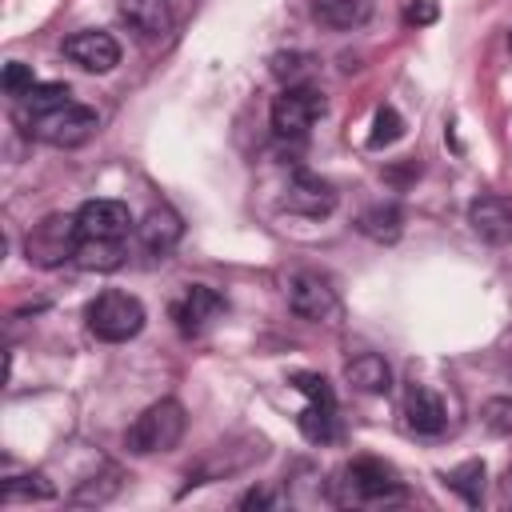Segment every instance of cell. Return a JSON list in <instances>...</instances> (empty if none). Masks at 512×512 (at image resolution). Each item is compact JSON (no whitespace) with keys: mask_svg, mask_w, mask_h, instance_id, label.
<instances>
[{"mask_svg":"<svg viewBox=\"0 0 512 512\" xmlns=\"http://www.w3.org/2000/svg\"><path fill=\"white\" fill-rule=\"evenodd\" d=\"M76 264L88 272H112L124 264V240H80Z\"/></svg>","mask_w":512,"mask_h":512,"instance_id":"18","label":"cell"},{"mask_svg":"<svg viewBox=\"0 0 512 512\" xmlns=\"http://www.w3.org/2000/svg\"><path fill=\"white\" fill-rule=\"evenodd\" d=\"M180 436H184V408H180L176 400H156V404H148V408L132 420L124 444H128V452H136V456H152V452L176 448Z\"/></svg>","mask_w":512,"mask_h":512,"instance_id":"1","label":"cell"},{"mask_svg":"<svg viewBox=\"0 0 512 512\" xmlns=\"http://www.w3.org/2000/svg\"><path fill=\"white\" fill-rule=\"evenodd\" d=\"M468 220H472V228H476L484 240L500 244V240L512 236V200H504V196H480V200L472 204Z\"/></svg>","mask_w":512,"mask_h":512,"instance_id":"12","label":"cell"},{"mask_svg":"<svg viewBox=\"0 0 512 512\" xmlns=\"http://www.w3.org/2000/svg\"><path fill=\"white\" fill-rule=\"evenodd\" d=\"M288 308L296 312V316H304V320H328L332 312H336V292L320 280V276H312V272H296L292 280H288Z\"/></svg>","mask_w":512,"mask_h":512,"instance_id":"9","label":"cell"},{"mask_svg":"<svg viewBox=\"0 0 512 512\" xmlns=\"http://www.w3.org/2000/svg\"><path fill=\"white\" fill-rule=\"evenodd\" d=\"M120 16H124V24H128L136 36H144V40L164 36L168 24H172L164 0H120Z\"/></svg>","mask_w":512,"mask_h":512,"instance_id":"14","label":"cell"},{"mask_svg":"<svg viewBox=\"0 0 512 512\" xmlns=\"http://www.w3.org/2000/svg\"><path fill=\"white\" fill-rule=\"evenodd\" d=\"M240 504H244V508H260V504H268V492H248Z\"/></svg>","mask_w":512,"mask_h":512,"instance_id":"29","label":"cell"},{"mask_svg":"<svg viewBox=\"0 0 512 512\" xmlns=\"http://www.w3.org/2000/svg\"><path fill=\"white\" fill-rule=\"evenodd\" d=\"M32 88H36V80H32V68H28V64H20V60H12V64L4 68V92L24 100Z\"/></svg>","mask_w":512,"mask_h":512,"instance_id":"26","label":"cell"},{"mask_svg":"<svg viewBox=\"0 0 512 512\" xmlns=\"http://www.w3.org/2000/svg\"><path fill=\"white\" fill-rule=\"evenodd\" d=\"M220 308H224V300H220L212 288L192 284V288L184 292V300H176V304H172V316H176L180 332H200V328H204V320H212Z\"/></svg>","mask_w":512,"mask_h":512,"instance_id":"13","label":"cell"},{"mask_svg":"<svg viewBox=\"0 0 512 512\" xmlns=\"http://www.w3.org/2000/svg\"><path fill=\"white\" fill-rule=\"evenodd\" d=\"M404 20H408V24H416V28L432 24V20H436V0H412V4H408V12H404Z\"/></svg>","mask_w":512,"mask_h":512,"instance_id":"28","label":"cell"},{"mask_svg":"<svg viewBox=\"0 0 512 512\" xmlns=\"http://www.w3.org/2000/svg\"><path fill=\"white\" fill-rule=\"evenodd\" d=\"M444 480H448V488H456L468 504H480V488H484V464H480V460H468V464L452 468Z\"/></svg>","mask_w":512,"mask_h":512,"instance_id":"20","label":"cell"},{"mask_svg":"<svg viewBox=\"0 0 512 512\" xmlns=\"http://www.w3.org/2000/svg\"><path fill=\"white\" fill-rule=\"evenodd\" d=\"M272 72H276L284 84H308L312 60L300 56V52H280V56H272Z\"/></svg>","mask_w":512,"mask_h":512,"instance_id":"24","label":"cell"},{"mask_svg":"<svg viewBox=\"0 0 512 512\" xmlns=\"http://www.w3.org/2000/svg\"><path fill=\"white\" fill-rule=\"evenodd\" d=\"M88 332L96 340H108V344H120V340H132L140 328H144V304L128 292H100L92 304H88Z\"/></svg>","mask_w":512,"mask_h":512,"instance_id":"2","label":"cell"},{"mask_svg":"<svg viewBox=\"0 0 512 512\" xmlns=\"http://www.w3.org/2000/svg\"><path fill=\"white\" fill-rule=\"evenodd\" d=\"M360 228H364L368 236H376V240H396V232H400V212H396L392 204H376V208H368V212L360 216Z\"/></svg>","mask_w":512,"mask_h":512,"instance_id":"21","label":"cell"},{"mask_svg":"<svg viewBox=\"0 0 512 512\" xmlns=\"http://www.w3.org/2000/svg\"><path fill=\"white\" fill-rule=\"evenodd\" d=\"M180 232H184V224H180V216H176L172 208H152V212L140 220V240H144V248L156 252V256L172 252L176 240H180Z\"/></svg>","mask_w":512,"mask_h":512,"instance_id":"15","label":"cell"},{"mask_svg":"<svg viewBox=\"0 0 512 512\" xmlns=\"http://www.w3.org/2000/svg\"><path fill=\"white\" fill-rule=\"evenodd\" d=\"M484 424H488L492 432L508 436V432H512V400H508V396L488 400V404H484Z\"/></svg>","mask_w":512,"mask_h":512,"instance_id":"27","label":"cell"},{"mask_svg":"<svg viewBox=\"0 0 512 512\" xmlns=\"http://www.w3.org/2000/svg\"><path fill=\"white\" fill-rule=\"evenodd\" d=\"M64 56L84 72H112L120 64V44L108 32H76L64 40Z\"/></svg>","mask_w":512,"mask_h":512,"instance_id":"10","label":"cell"},{"mask_svg":"<svg viewBox=\"0 0 512 512\" xmlns=\"http://www.w3.org/2000/svg\"><path fill=\"white\" fill-rule=\"evenodd\" d=\"M508 48H512V36H508Z\"/></svg>","mask_w":512,"mask_h":512,"instance_id":"30","label":"cell"},{"mask_svg":"<svg viewBox=\"0 0 512 512\" xmlns=\"http://www.w3.org/2000/svg\"><path fill=\"white\" fill-rule=\"evenodd\" d=\"M284 212H296V216H308V220H320L336 208V192L328 180L312 176V172H296L284 188V200H280Z\"/></svg>","mask_w":512,"mask_h":512,"instance_id":"7","label":"cell"},{"mask_svg":"<svg viewBox=\"0 0 512 512\" xmlns=\"http://www.w3.org/2000/svg\"><path fill=\"white\" fill-rule=\"evenodd\" d=\"M324 116V96L312 84H284V92L272 100V128L276 136H304Z\"/></svg>","mask_w":512,"mask_h":512,"instance_id":"4","label":"cell"},{"mask_svg":"<svg viewBox=\"0 0 512 512\" xmlns=\"http://www.w3.org/2000/svg\"><path fill=\"white\" fill-rule=\"evenodd\" d=\"M404 420H408V428L412 432H420V436H436L440 428H444V404H440V396L432 392V388H424V384H412L408 392H404Z\"/></svg>","mask_w":512,"mask_h":512,"instance_id":"11","label":"cell"},{"mask_svg":"<svg viewBox=\"0 0 512 512\" xmlns=\"http://www.w3.org/2000/svg\"><path fill=\"white\" fill-rule=\"evenodd\" d=\"M400 136H404V120H400V112H396L392 104L376 108V124H372L368 144H372V148H384V144H392V140H400Z\"/></svg>","mask_w":512,"mask_h":512,"instance_id":"23","label":"cell"},{"mask_svg":"<svg viewBox=\"0 0 512 512\" xmlns=\"http://www.w3.org/2000/svg\"><path fill=\"white\" fill-rule=\"evenodd\" d=\"M344 488H348V500H384V496L400 492V480L384 460L360 456L344 468Z\"/></svg>","mask_w":512,"mask_h":512,"instance_id":"8","label":"cell"},{"mask_svg":"<svg viewBox=\"0 0 512 512\" xmlns=\"http://www.w3.org/2000/svg\"><path fill=\"white\" fill-rule=\"evenodd\" d=\"M80 240H124L132 228V212L120 200H88L76 212Z\"/></svg>","mask_w":512,"mask_h":512,"instance_id":"6","label":"cell"},{"mask_svg":"<svg viewBox=\"0 0 512 512\" xmlns=\"http://www.w3.org/2000/svg\"><path fill=\"white\" fill-rule=\"evenodd\" d=\"M292 384L308 396V404H328V408H336V396H332V388H328L324 376H316V372H296Z\"/></svg>","mask_w":512,"mask_h":512,"instance_id":"25","label":"cell"},{"mask_svg":"<svg viewBox=\"0 0 512 512\" xmlns=\"http://www.w3.org/2000/svg\"><path fill=\"white\" fill-rule=\"evenodd\" d=\"M312 16L324 28H360L372 16V0H312Z\"/></svg>","mask_w":512,"mask_h":512,"instance_id":"17","label":"cell"},{"mask_svg":"<svg viewBox=\"0 0 512 512\" xmlns=\"http://www.w3.org/2000/svg\"><path fill=\"white\" fill-rule=\"evenodd\" d=\"M68 104V84H36L28 96H24V108L32 112V116H48V112H56V108H64Z\"/></svg>","mask_w":512,"mask_h":512,"instance_id":"22","label":"cell"},{"mask_svg":"<svg viewBox=\"0 0 512 512\" xmlns=\"http://www.w3.org/2000/svg\"><path fill=\"white\" fill-rule=\"evenodd\" d=\"M32 132L44 140V144H56V148H76L84 144L92 132H96V112L84 108V104H64L48 116H32Z\"/></svg>","mask_w":512,"mask_h":512,"instance_id":"5","label":"cell"},{"mask_svg":"<svg viewBox=\"0 0 512 512\" xmlns=\"http://www.w3.org/2000/svg\"><path fill=\"white\" fill-rule=\"evenodd\" d=\"M76 244H80V228L76 216L52 212L40 224H32V232L24 236V256L40 268H56L64 260H76Z\"/></svg>","mask_w":512,"mask_h":512,"instance_id":"3","label":"cell"},{"mask_svg":"<svg viewBox=\"0 0 512 512\" xmlns=\"http://www.w3.org/2000/svg\"><path fill=\"white\" fill-rule=\"evenodd\" d=\"M344 376H348V384H352V388L372 392V396L388 392V384H392V372H388L384 356H376V352H360L356 360H348Z\"/></svg>","mask_w":512,"mask_h":512,"instance_id":"16","label":"cell"},{"mask_svg":"<svg viewBox=\"0 0 512 512\" xmlns=\"http://www.w3.org/2000/svg\"><path fill=\"white\" fill-rule=\"evenodd\" d=\"M300 432H304L308 440H316V444L332 440V436H336V408H328V404H308V408L300 412Z\"/></svg>","mask_w":512,"mask_h":512,"instance_id":"19","label":"cell"}]
</instances>
